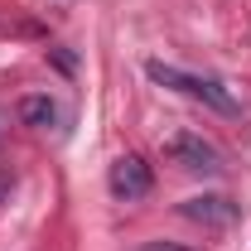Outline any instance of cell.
I'll return each instance as SVG.
<instances>
[{
	"label": "cell",
	"instance_id": "1",
	"mask_svg": "<svg viewBox=\"0 0 251 251\" xmlns=\"http://www.w3.org/2000/svg\"><path fill=\"white\" fill-rule=\"evenodd\" d=\"M145 73H150V82L159 87H174V92L193 97V101H203V106H213L222 116H237V97L222 87L218 77H198V73H184V68H174V63H145Z\"/></svg>",
	"mask_w": 251,
	"mask_h": 251
},
{
	"label": "cell",
	"instance_id": "2",
	"mask_svg": "<svg viewBox=\"0 0 251 251\" xmlns=\"http://www.w3.org/2000/svg\"><path fill=\"white\" fill-rule=\"evenodd\" d=\"M164 155L174 159L179 169H188V174H222V169H227V164H222V150L213 145V140L193 135V130L169 135V140H164Z\"/></svg>",
	"mask_w": 251,
	"mask_h": 251
},
{
	"label": "cell",
	"instance_id": "3",
	"mask_svg": "<svg viewBox=\"0 0 251 251\" xmlns=\"http://www.w3.org/2000/svg\"><path fill=\"white\" fill-rule=\"evenodd\" d=\"M179 213H184L188 222H198V227H208V232H227L232 222L242 218V208H237L227 193H193V198L179 203Z\"/></svg>",
	"mask_w": 251,
	"mask_h": 251
},
{
	"label": "cell",
	"instance_id": "4",
	"mask_svg": "<svg viewBox=\"0 0 251 251\" xmlns=\"http://www.w3.org/2000/svg\"><path fill=\"white\" fill-rule=\"evenodd\" d=\"M106 184H111V198H121V203H140V198L155 188V174H150V164H145L140 155H121L116 164H111Z\"/></svg>",
	"mask_w": 251,
	"mask_h": 251
},
{
	"label": "cell",
	"instance_id": "5",
	"mask_svg": "<svg viewBox=\"0 0 251 251\" xmlns=\"http://www.w3.org/2000/svg\"><path fill=\"white\" fill-rule=\"evenodd\" d=\"M20 121L34 126V130H49V126L58 121V101H53V97H44V92L25 97V101H20Z\"/></svg>",
	"mask_w": 251,
	"mask_h": 251
},
{
	"label": "cell",
	"instance_id": "6",
	"mask_svg": "<svg viewBox=\"0 0 251 251\" xmlns=\"http://www.w3.org/2000/svg\"><path fill=\"white\" fill-rule=\"evenodd\" d=\"M10 193H15V174L0 169V203H10Z\"/></svg>",
	"mask_w": 251,
	"mask_h": 251
},
{
	"label": "cell",
	"instance_id": "7",
	"mask_svg": "<svg viewBox=\"0 0 251 251\" xmlns=\"http://www.w3.org/2000/svg\"><path fill=\"white\" fill-rule=\"evenodd\" d=\"M145 251H198V247H174V242H145Z\"/></svg>",
	"mask_w": 251,
	"mask_h": 251
}]
</instances>
